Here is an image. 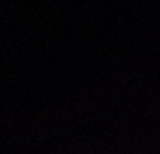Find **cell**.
<instances>
[]
</instances>
